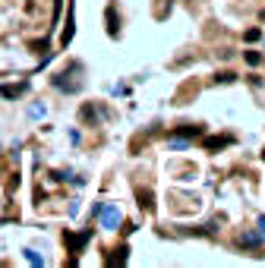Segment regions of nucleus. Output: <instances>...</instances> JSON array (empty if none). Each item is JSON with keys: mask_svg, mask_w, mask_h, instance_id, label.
I'll return each instance as SVG.
<instances>
[{"mask_svg": "<svg viewBox=\"0 0 265 268\" xmlns=\"http://www.w3.org/2000/svg\"><path fill=\"white\" fill-rule=\"evenodd\" d=\"M101 227H107V230H117V224H120V209L117 205H101Z\"/></svg>", "mask_w": 265, "mask_h": 268, "instance_id": "f257e3e1", "label": "nucleus"}, {"mask_svg": "<svg viewBox=\"0 0 265 268\" xmlns=\"http://www.w3.org/2000/svg\"><path fill=\"white\" fill-rule=\"evenodd\" d=\"M89 237H92V230H85V233H66V243H70V249H73L76 256H79V253H82V246H85V240H89Z\"/></svg>", "mask_w": 265, "mask_h": 268, "instance_id": "f03ea898", "label": "nucleus"}, {"mask_svg": "<svg viewBox=\"0 0 265 268\" xmlns=\"http://www.w3.org/2000/svg\"><path fill=\"white\" fill-rule=\"evenodd\" d=\"M107 35H110V38L120 35V25L114 22V6H107Z\"/></svg>", "mask_w": 265, "mask_h": 268, "instance_id": "7ed1b4c3", "label": "nucleus"}, {"mask_svg": "<svg viewBox=\"0 0 265 268\" xmlns=\"http://www.w3.org/2000/svg\"><path fill=\"white\" fill-rule=\"evenodd\" d=\"M224 145H230L227 136H212V139H205V149H224Z\"/></svg>", "mask_w": 265, "mask_h": 268, "instance_id": "20e7f679", "label": "nucleus"}, {"mask_svg": "<svg viewBox=\"0 0 265 268\" xmlns=\"http://www.w3.org/2000/svg\"><path fill=\"white\" fill-rule=\"evenodd\" d=\"M139 209H145V212L155 209V202H152V193H149V189H139Z\"/></svg>", "mask_w": 265, "mask_h": 268, "instance_id": "39448f33", "label": "nucleus"}, {"mask_svg": "<svg viewBox=\"0 0 265 268\" xmlns=\"http://www.w3.org/2000/svg\"><path fill=\"white\" fill-rule=\"evenodd\" d=\"M240 246H250V249H259V237H256V233H240Z\"/></svg>", "mask_w": 265, "mask_h": 268, "instance_id": "423d86ee", "label": "nucleus"}, {"mask_svg": "<svg viewBox=\"0 0 265 268\" xmlns=\"http://www.w3.org/2000/svg\"><path fill=\"white\" fill-rule=\"evenodd\" d=\"M22 89L25 85H0V95L3 98H16V95H22Z\"/></svg>", "mask_w": 265, "mask_h": 268, "instance_id": "0eeeda50", "label": "nucleus"}, {"mask_svg": "<svg viewBox=\"0 0 265 268\" xmlns=\"http://www.w3.org/2000/svg\"><path fill=\"white\" fill-rule=\"evenodd\" d=\"M177 136H202V126H180Z\"/></svg>", "mask_w": 265, "mask_h": 268, "instance_id": "6e6552de", "label": "nucleus"}, {"mask_svg": "<svg viewBox=\"0 0 265 268\" xmlns=\"http://www.w3.org/2000/svg\"><path fill=\"white\" fill-rule=\"evenodd\" d=\"M259 60H262V54H259V51H246V63H250V66H256Z\"/></svg>", "mask_w": 265, "mask_h": 268, "instance_id": "1a4fd4ad", "label": "nucleus"}, {"mask_svg": "<svg viewBox=\"0 0 265 268\" xmlns=\"http://www.w3.org/2000/svg\"><path fill=\"white\" fill-rule=\"evenodd\" d=\"M25 259H29L32 265H41V256L35 253V249H25Z\"/></svg>", "mask_w": 265, "mask_h": 268, "instance_id": "9d476101", "label": "nucleus"}, {"mask_svg": "<svg viewBox=\"0 0 265 268\" xmlns=\"http://www.w3.org/2000/svg\"><path fill=\"white\" fill-rule=\"evenodd\" d=\"M234 79H237L234 73H221V76H215V82H234Z\"/></svg>", "mask_w": 265, "mask_h": 268, "instance_id": "9b49d317", "label": "nucleus"}, {"mask_svg": "<svg viewBox=\"0 0 265 268\" xmlns=\"http://www.w3.org/2000/svg\"><path fill=\"white\" fill-rule=\"evenodd\" d=\"M259 38H262L259 29H250V32H246V41H259Z\"/></svg>", "mask_w": 265, "mask_h": 268, "instance_id": "f8f14e48", "label": "nucleus"}, {"mask_svg": "<svg viewBox=\"0 0 265 268\" xmlns=\"http://www.w3.org/2000/svg\"><path fill=\"white\" fill-rule=\"evenodd\" d=\"M29 114H32V117H45V105H35V107L29 110Z\"/></svg>", "mask_w": 265, "mask_h": 268, "instance_id": "ddd939ff", "label": "nucleus"}, {"mask_svg": "<svg viewBox=\"0 0 265 268\" xmlns=\"http://www.w3.org/2000/svg\"><path fill=\"white\" fill-rule=\"evenodd\" d=\"M259 233H262V240H265V218H259Z\"/></svg>", "mask_w": 265, "mask_h": 268, "instance_id": "4468645a", "label": "nucleus"}, {"mask_svg": "<svg viewBox=\"0 0 265 268\" xmlns=\"http://www.w3.org/2000/svg\"><path fill=\"white\" fill-rule=\"evenodd\" d=\"M262 19H265V13H262Z\"/></svg>", "mask_w": 265, "mask_h": 268, "instance_id": "2eb2a0df", "label": "nucleus"}]
</instances>
